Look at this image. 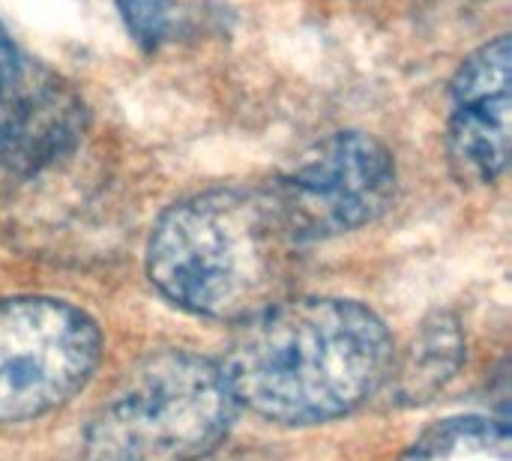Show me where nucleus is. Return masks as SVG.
<instances>
[{
  "instance_id": "f257e3e1",
  "label": "nucleus",
  "mask_w": 512,
  "mask_h": 461,
  "mask_svg": "<svg viewBox=\"0 0 512 461\" xmlns=\"http://www.w3.org/2000/svg\"><path fill=\"white\" fill-rule=\"evenodd\" d=\"M222 372L237 405L267 420L327 423L381 390L393 375V342L354 300H279L240 321Z\"/></svg>"
},
{
  "instance_id": "f03ea898",
  "label": "nucleus",
  "mask_w": 512,
  "mask_h": 461,
  "mask_svg": "<svg viewBox=\"0 0 512 461\" xmlns=\"http://www.w3.org/2000/svg\"><path fill=\"white\" fill-rule=\"evenodd\" d=\"M300 243L270 189H210L174 204L147 246L150 282L180 309L249 321L285 297Z\"/></svg>"
},
{
  "instance_id": "7ed1b4c3",
  "label": "nucleus",
  "mask_w": 512,
  "mask_h": 461,
  "mask_svg": "<svg viewBox=\"0 0 512 461\" xmlns=\"http://www.w3.org/2000/svg\"><path fill=\"white\" fill-rule=\"evenodd\" d=\"M237 408L219 363L150 354L90 420L81 461H198L228 435Z\"/></svg>"
},
{
  "instance_id": "20e7f679",
  "label": "nucleus",
  "mask_w": 512,
  "mask_h": 461,
  "mask_svg": "<svg viewBox=\"0 0 512 461\" xmlns=\"http://www.w3.org/2000/svg\"><path fill=\"white\" fill-rule=\"evenodd\" d=\"M99 330L60 300H0V423L42 417L75 396L99 363Z\"/></svg>"
},
{
  "instance_id": "39448f33",
  "label": "nucleus",
  "mask_w": 512,
  "mask_h": 461,
  "mask_svg": "<svg viewBox=\"0 0 512 461\" xmlns=\"http://www.w3.org/2000/svg\"><path fill=\"white\" fill-rule=\"evenodd\" d=\"M297 243L375 222L396 195V162L366 132H336L294 159L270 189Z\"/></svg>"
},
{
  "instance_id": "423d86ee",
  "label": "nucleus",
  "mask_w": 512,
  "mask_h": 461,
  "mask_svg": "<svg viewBox=\"0 0 512 461\" xmlns=\"http://www.w3.org/2000/svg\"><path fill=\"white\" fill-rule=\"evenodd\" d=\"M510 66V36H498L453 78L447 156L462 186L495 183L510 162Z\"/></svg>"
},
{
  "instance_id": "0eeeda50",
  "label": "nucleus",
  "mask_w": 512,
  "mask_h": 461,
  "mask_svg": "<svg viewBox=\"0 0 512 461\" xmlns=\"http://www.w3.org/2000/svg\"><path fill=\"white\" fill-rule=\"evenodd\" d=\"M84 117V105L69 84L36 63H24L21 84L0 126V165L15 174L54 165L81 138Z\"/></svg>"
},
{
  "instance_id": "6e6552de",
  "label": "nucleus",
  "mask_w": 512,
  "mask_h": 461,
  "mask_svg": "<svg viewBox=\"0 0 512 461\" xmlns=\"http://www.w3.org/2000/svg\"><path fill=\"white\" fill-rule=\"evenodd\" d=\"M465 357V342L459 333V324L450 315H438L429 324H423L414 348L408 351L396 384V396L408 405L429 402L438 390L447 387V381L459 372Z\"/></svg>"
},
{
  "instance_id": "1a4fd4ad",
  "label": "nucleus",
  "mask_w": 512,
  "mask_h": 461,
  "mask_svg": "<svg viewBox=\"0 0 512 461\" xmlns=\"http://www.w3.org/2000/svg\"><path fill=\"white\" fill-rule=\"evenodd\" d=\"M402 461H512L507 423L462 417L426 432Z\"/></svg>"
},
{
  "instance_id": "9d476101",
  "label": "nucleus",
  "mask_w": 512,
  "mask_h": 461,
  "mask_svg": "<svg viewBox=\"0 0 512 461\" xmlns=\"http://www.w3.org/2000/svg\"><path fill=\"white\" fill-rule=\"evenodd\" d=\"M117 3H120L126 27L138 45L156 48L174 33L177 9L171 0H117Z\"/></svg>"
},
{
  "instance_id": "9b49d317",
  "label": "nucleus",
  "mask_w": 512,
  "mask_h": 461,
  "mask_svg": "<svg viewBox=\"0 0 512 461\" xmlns=\"http://www.w3.org/2000/svg\"><path fill=\"white\" fill-rule=\"evenodd\" d=\"M21 75H24V60L18 57V51L12 48V42L0 30V126H3V117H6L12 99H15Z\"/></svg>"
}]
</instances>
